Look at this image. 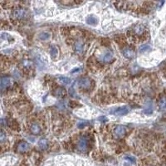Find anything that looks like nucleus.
I'll return each instance as SVG.
<instances>
[{"mask_svg":"<svg viewBox=\"0 0 166 166\" xmlns=\"http://www.w3.org/2000/svg\"><path fill=\"white\" fill-rule=\"evenodd\" d=\"M130 34L131 35L132 38H134V39L138 40V42L145 41L146 38H148V35H149L146 27L143 24L134 25V27L131 28Z\"/></svg>","mask_w":166,"mask_h":166,"instance_id":"1","label":"nucleus"},{"mask_svg":"<svg viewBox=\"0 0 166 166\" xmlns=\"http://www.w3.org/2000/svg\"><path fill=\"white\" fill-rule=\"evenodd\" d=\"M26 16H27V11L22 8H16L12 13V17L16 20H22Z\"/></svg>","mask_w":166,"mask_h":166,"instance_id":"2","label":"nucleus"},{"mask_svg":"<svg viewBox=\"0 0 166 166\" xmlns=\"http://www.w3.org/2000/svg\"><path fill=\"white\" fill-rule=\"evenodd\" d=\"M89 146V140L87 136H82L80 138L77 143V149L81 152H86Z\"/></svg>","mask_w":166,"mask_h":166,"instance_id":"3","label":"nucleus"},{"mask_svg":"<svg viewBox=\"0 0 166 166\" xmlns=\"http://www.w3.org/2000/svg\"><path fill=\"white\" fill-rule=\"evenodd\" d=\"M78 85L81 89L88 90L92 86V82H91V80L87 78V77H82L78 81Z\"/></svg>","mask_w":166,"mask_h":166,"instance_id":"4","label":"nucleus"},{"mask_svg":"<svg viewBox=\"0 0 166 166\" xmlns=\"http://www.w3.org/2000/svg\"><path fill=\"white\" fill-rule=\"evenodd\" d=\"M126 133V129L123 126H117L114 130V135L116 138H121Z\"/></svg>","mask_w":166,"mask_h":166,"instance_id":"5","label":"nucleus"},{"mask_svg":"<svg viewBox=\"0 0 166 166\" xmlns=\"http://www.w3.org/2000/svg\"><path fill=\"white\" fill-rule=\"evenodd\" d=\"M122 54H123V56L126 58L129 59V60H131V59H133L134 57V52L130 48H124L123 51H122Z\"/></svg>","mask_w":166,"mask_h":166,"instance_id":"6","label":"nucleus"},{"mask_svg":"<svg viewBox=\"0 0 166 166\" xmlns=\"http://www.w3.org/2000/svg\"><path fill=\"white\" fill-rule=\"evenodd\" d=\"M159 110L161 111H166V95H162L158 101Z\"/></svg>","mask_w":166,"mask_h":166,"instance_id":"7","label":"nucleus"},{"mask_svg":"<svg viewBox=\"0 0 166 166\" xmlns=\"http://www.w3.org/2000/svg\"><path fill=\"white\" fill-rule=\"evenodd\" d=\"M74 49H75V52L77 53V54H81L83 52V49H84V44L81 41H77L74 44Z\"/></svg>","mask_w":166,"mask_h":166,"instance_id":"8","label":"nucleus"},{"mask_svg":"<svg viewBox=\"0 0 166 166\" xmlns=\"http://www.w3.org/2000/svg\"><path fill=\"white\" fill-rule=\"evenodd\" d=\"M17 150L18 152H20V153L26 152V151H28V150H29V144H28L27 142L22 141V142H20L18 144Z\"/></svg>","mask_w":166,"mask_h":166,"instance_id":"9","label":"nucleus"},{"mask_svg":"<svg viewBox=\"0 0 166 166\" xmlns=\"http://www.w3.org/2000/svg\"><path fill=\"white\" fill-rule=\"evenodd\" d=\"M30 130H31L32 134H39L40 131H41V127H40L39 124L37 123V122H33L31 125V126H30Z\"/></svg>","mask_w":166,"mask_h":166,"instance_id":"10","label":"nucleus"},{"mask_svg":"<svg viewBox=\"0 0 166 166\" xmlns=\"http://www.w3.org/2000/svg\"><path fill=\"white\" fill-rule=\"evenodd\" d=\"M129 112V108L126 106H123V107H119L116 111H115V114L118 115V116H124L126 115Z\"/></svg>","mask_w":166,"mask_h":166,"instance_id":"11","label":"nucleus"},{"mask_svg":"<svg viewBox=\"0 0 166 166\" xmlns=\"http://www.w3.org/2000/svg\"><path fill=\"white\" fill-rule=\"evenodd\" d=\"M10 83H11V81L8 77H3L1 80V90L3 91L5 88L9 87Z\"/></svg>","mask_w":166,"mask_h":166,"instance_id":"12","label":"nucleus"},{"mask_svg":"<svg viewBox=\"0 0 166 166\" xmlns=\"http://www.w3.org/2000/svg\"><path fill=\"white\" fill-rule=\"evenodd\" d=\"M113 60V53L112 52H106L101 56V61L104 63H111Z\"/></svg>","mask_w":166,"mask_h":166,"instance_id":"13","label":"nucleus"},{"mask_svg":"<svg viewBox=\"0 0 166 166\" xmlns=\"http://www.w3.org/2000/svg\"><path fill=\"white\" fill-rule=\"evenodd\" d=\"M54 94H55L56 96H59V97H62L65 94H66V91H64L63 88H60V87H57L54 91Z\"/></svg>","mask_w":166,"mask_h":166,"instance_id":"14","label":"nucleus"},{"mask_svg":"<svg viewBox=\"0 0 166 166\" xmlns=\"http://www.w3.org/2000/svg\"><path fill=\"white\" fill-rule=\"evenodd\" d=\"M87 23L90 25H96L97 24V18L93 16H89L87 18Z\"/></svg>","mask_w":166,"mask_h":166,"instance_id":"15","label":"nucleus"},{"mask_svg":"<svg viewBox=\"0 0 166 166\" xmlns=\"http://www.w3.org/2000/svg\"><path fill=\"white\" fill-rule=\"evenodd\" d=\"M38 144H39V147L42 149V150H45V149L48 148V140H47L46 139H42V140H40L39 143H38Z\"/></svg>","mask_w":166,"mask_h":166,"instance_id":"16","label":"nucleus"},{"mask_svg":"<svg viewBox=\"0 0 166 166\" xmlns=\"http://www.w3.org/2000/svg\"><path fill=\"white\" fill-rule=\"evenodd\" d=\"M59 81L64 84V85H69L71 83V80L68 77H59Z\"/></svg>","mask_w":166,"mask_h":166,"instance_id":"17","label":"nucleus"},{"mask_svg":"<svg viewBox=\"0 0 166 166\" xmlns=\"http://www.w3.org/2000/svg\"><path fill=\"white\" fill-rule=\"evenodd\" d=\"M50 53H51V56H52V57H56V56H57V53H58L57 48H56L55 46H52L51 49H50Z\"/></svg>","mask_w":166,"mask_h":166,"instance_id":"18","label":"nucleus"},{"mask_svg":"<svg viewBox=\"0 0 166 166\" xmlns=\"http://www.w3.org/2000/svg\"><path fill=\"white\" fill-rule=\"evenodd\" d=\"M140 52H148V51H150V47L149 45H142V46H140Z\"/></svg>","mask_w":166,"mask_h":166,"instance_id":"19","label":"nucleus"},{"mask_svg":"<svg viewBox=\"0 0 166 166\" xmlns=\"http://www.w3.org/2000/svg\"><path fill=\"white\" fill-rule=\"evenodd\" d=\"M40 39L41 40H48L49 38H50V34L48 32H42L41 35L39 36Z\"/></svg>","mask_w":166,"mask_h":166,"instance_id":"20","label":"nucleus"},{"mask_svg":"<svg viewBox=\"0 0 166 166\" xmlns=\"http://www.w3.org/2000/svg\"><path fill=\"white\" fill-rule=\"evenodd\" d=\"M87 122L86 121H81V122H79L78 124H77V126L79 129H82V128H84L85 126H87Z\"/></svg>","mask_w":166,"mask_h":166,"instance_id":"21","label":"nucleus"},{"mask_svg":"<svg viewBox=\"0 0 166 166\" xmlns=\"http://www.w3.org/2000/svg\"><path fill=\"white\" fill-rule=\"evenodd\" d=\"M4 140H5V135H4V133L2 131L1 132V142H3Z\"/></svg>","mask_w":166,"mask_h":166,"instance_id":"22","label":"nucleus"}]
</instances>
